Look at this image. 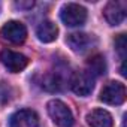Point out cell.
<instances>
[{
  "label": "cell",
  "instance_id": "cell-1",
  "mask_svg": "<svg viewBox=\"0 0 127 127\" xmlns=\"http://www.w3.org/2000/svg\"><path fill=\"white\" fill-rule=\"evenodd\" d=\"M46 111H48V115L51 117L52 123L58 127H72L75 123L72 111L61 100H57V99L49 100L46 103Z\"/></svg>",
  "mask_w": 127,
  "mask_h": 127
},
{
  "label": "cell",
  "instance_id": "cell-2",
  "mask_svg": "<svg viewBox=\"0 0 127 127\" xmlns=\"http://www.w3.org/2000/svg\"><path fill=\"white\" fill-rule=\"evenodd\" d=\"M60 18L69 27H79L87 21V9L78 3H66L60 11Z\"/></svg>",
  "mask_w": 127,
  "mask_h": 127
},
{
  "label": "cell",
  "instance_id": "cell-3",
  "mask_svg": "<svg viewBox=\"0 0 127 127\" xmlns=\"http://www.w3.org/2000/svg\"><path fill=\"white\" fill-rule=\"evenodd\" d=\"M100 100L106 105H114V106L123 105L124 100H126V87H124V84L117 82V81L108 82L100 91Z\"/></svg>",
  "mask_w": 127,
  "mask_h": 127
},
{
  "label": "cell",
  "instance_id": "cell-4",
  "mask_svg": "<svg viewBox=\"0 0 127 127\" xmlns=\"http://www.w3.org/2000/svg\"><path fill=\"white\" fill-rule=\"evenodd\" d=\"M0 36H2L3 40H6L9 43L20 45L27 37V29L20 21H8L2 27V30H0Z\"/></svg>",
  "mask_w": 127,
  "mask_h": 127
},
{
  "label": "cell",
  "instance_id": "cell-5",
  "mask_svg": "<svg viewBox=\"0 0 127 127\" xmlns=\"http://www.w3.org/2000/svg\"><path fill=\"white\" fill-rule=\"evenodd\" d=\"M0 61L2 64L12 73H18L21 70H24L29 64V58L21 54V52H15L11 49H3L0 52Z\"/></svg>",
  "mask_w": 127,
  "mask_h": 127
},
{
  "label": "cell",
  "instance_id": "cell-6",
  "mask_svg": "<svg viewBox=\"0 0 127 127\" xmlns=\"http://www.w3.org/2000/svg\"><path fill=\"white\" fill-rule=\"evenodd\" d=\"M70 88L75 94L81 97H87L91 94L94 88V78L87 72H75L70 78Z\"/></svg>",
  "mask_w": 127,
  "mask_h": 127
},
{
  "label": "cell",
  "instance_id": "cell-7",
  "mask_svg": "<svg viewBox=\"0 0 127 127\" xmlns=\"http://www.w3.org/2000/svg\"><path fill=\"white\" fill-rule=\"evenodd\" d=\"M67 45L70 46V49L73 52H78V54H84L87 51H90L94 43H96V39L93 34H88V33H72L67 36L66 39Z\"/></svg>",
  "mask_w": 127,
  "mask_h": 127
},
{
  "label": "cell",
  "instance_id": "cell-8",
  "mask_svg": "<svg viewBox=\"0 0 127 127\" xmlns=\"http://www.w3.org/2000/svg\"><path fill=\"white\" fill-rule=\"evenodd\" d=\"M9 127H39V117L32 109H20L11 115Z\"/></svg>",
  "mask_w": 127,
  "mask_h": 127
},
{
  "label": "cell",
  "instance_id": "cell-9",
  "mask_svg": "<svg viewBox=\"0 0 127 127\" xmlns=\"http://www.w3.org/2000/svg\"><path fill=\"white\" fill-rule=\"evenodd\" d=\"M126 12H127V3L121 2V0H117V2H109L105 6L103 15L111 26H118L124 21Z\"/></svg>",
  "mask_w": 127,
  "mask_h": 127
},
{
  "label": "cell",
  "instance_id": "cell-10",
  "mask_svg": "<svg viewBox=\"0 0 127 127\" xmlns=\"http://www.w3.org/2000/svg\"><path fill=\"white\" fill-rule=\"evenodd\" d=\"M87 123L90 127H114V118L105 109H93L88 112Z\"/></svg>",
  "mask_w": 127,
  "mask_h": 127
},
{
  "label": "cell",
  "instance_id": "cell-11",
  "mask_svg": "<svg viewBox=\"0 0 127 127\" xmlns=\"http://www.w3.org/2000/svg\"><path fill=\"white\" fill-rule=\"evenodd\" d=\"M36 36L43 43L54 42L58 36V29L52 21H42L36 29Z\"/></svg>",
  "mask_w": 127,
  "mask_h": 127
},
{
  "label": "cell",
  "instance_id": "cell-12",
  "mask_svg": "<svg viewBox=\"0 0 127 127\" xmlns=\"http://www.w3.org/2000/svg\"><path fill=\"white\" fill-rule=\"evenodd\" d=\"M87 72L93 78L106 73V63H105V58L100 54H96V55H93L87 60Z\"/></svg>",
  "mask_w": 127,
  "mask_h": 127
},
{
  "label": "cell",
  "instance_id": "cell-13",
  "mask_svg": "<svg viewBox=\"0 0 127 127\" xmlns=\"http://www.w3.org/2000/svg\"><path fill=\"white\" fill-rule=\"evenodd\" d=\"M42 87L45 90H51V91H57L61 88V81L58 78V75H46L45 82L42 84Z\"/></svg>",
  "mask_w": 127,
  "mask_h": 127
},
{
  "label": "cell",
  "instance_id": "cell-14",
  "mask_svg": "<svg viewBox=\"0 0 127 127\" xmlns=\"http://www.w3.org/2000/svg\"><path fill=\"white\" fill-rule=\"evenodd\" d=\"M115 48L118 51V54L121 55V58L124 60L126 57V34H118L115 39Z\"/></svg>",
  "mask_w": 127,
  "mask_h": 127
},
{
  "label": "cell",
  "instance_id": "cell-15",
  "mask_svg": "<svg viewBox=\"0 0 127 127\" xmlns=\"http://www.w3.org/2000/svg\"><path fill=\"white\" fill-rule=\"evenodd\" d=\"M33 5H34L33 2H29V3H15L17 8H32Z\"/></svg>",
  "mask_w": 127,
  "mask_h": 127
}]
</instances>
